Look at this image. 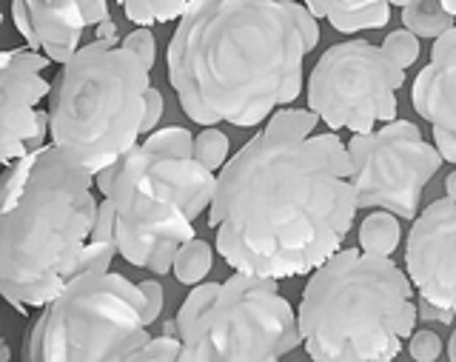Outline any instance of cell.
<instances>
[{
    "mask_svg": "<svg viewBox=\"0 0 456 362\" xmlns=\"http://www.w3.org/2000/svg\"><path fill=\"white\" fill-rule=\"evenodd\" d=\"M311 109H280L217 175L208 226L234 271L303 277L339 251L356 217L348 149Z\"/></svg>",
    "mask_w": 456,
    "mask_h": 362,
    "instance_id": "6da1fadb",
    "label": "cell"
},
{
    "mask_svg": "<svg viewBox=\"0 0 456 362\" xmlns=\"http://www.w3.org/2000/svg\"><path fill=\"white\" fill-rule=\"evenodd\" d=\"M320 23L303 0H194L168 43V83L197 126H260L303 92Z\"/></svg>",
    "mask_w": 456,
    "mask_h": 362,
    "instance_id": "7a4b0ae2",
    "label": "cell"
},
{
    "mask_svg": "<svg viewBox=\"0 0 456 362\" xmlns=\"http://www.w3.org/2000/svg\"><path fill=\"white\" fill-rule=\"evenodd\" d=\"M92 171L40 146L6 166L0 202V292L20 314L43 309L86 271H109L114 214L92 194Z\"/></svg>",
    "mask_w": 456,
    "mask_h": 362,
    "instance_id": "3957f363",
    "label": "cell"
},
{
    "mask_svg": "<svg viewBox=\"0 0 456 362\" xmlns=\"http://www.w3.org/2000/svg\"><path fill=\"white\" fill-rule=\"evenodd\" d=\"M94 185L111 206L118 254L163 277L194 240V220L211 206L217 175L197 160L189 128L168 126L100 171Z\"/></svg>",
    "mask_w": 456,
    "mask_h": 362,
    "instance_id": "277c9868",
    "label": "cell"
},
{
    "mask_svg": "<svg viewBox=\"0 0 456 362\" xmlns=\"http://www.w3.org/2000/svg\"><path fill=\"white\" fill-rule=\"evenodd\" d=\"M151 66L111 37L80 46L61 66L49 95V135L97 177L151 135L163 118V95Z\"/></svg>",
    "mask_w": 456,
    "mask_h": 362,
    "instance_id": "5b68a950",
    "label": "cell"
},
{
    "mask_svg": "<svg viewBox=\"0 0 456 362\" xmlns=\"http://www.w3.org/2000/svg\"><path fill=\"white\" fill-rule=\"evenodd\" d=\"M417 320L408 274L360 249H339L314 268L297 311L311 359H394Z\"/></svg>",
    "mask_w": 456,
    "mask_h": 362,
    "instance_id": "8992f818",
    "label": "cell"
},
{
    "mask_svg": "<svg viewBox=\"0 0 456 362\" xmlns=\"http://www.w3.org/2000/svg\"><path fill=\"white\" fill-rule=\"evenodd\" d=\"M175 323L185 362H268L303 345L277 280L242 271L225 283H197Z\"/></svg>",
    "mask_w": 456,
    "mask_h": 362,
    "instance_id": "52a82bcc",
    "label": "cell"
},
{
    "mask_svg": "<svg viewBox=\"0 0 456 362\" xmlns=\"http://www.w3.org/2000/svg\"><path fill=\"white\" fill-rule=\"evenodd\" d=\"M142 288L114 271H86L71 280L28 331L26 362H118L151 337Z\"/></svg>",
    "mask_w": 456,
    "mask_h": 362,
    "instance_id": "ba28073f",
    "label": "cell"
},
{
    "mask_svg": "<svg viewBox=\"0 0 456 362\" xmlns=\"http://www.w3.org/2000/svg\"><path fill=\"white\" fill-rule=\"evenodd\" d=\"M405 69L368 40H348L328 49L308 78V109L331 128L354 135L374 132L377 123L396 120V89Z\"/></svg>",
    "mask_w": 456,
    "mask_h": 362,
    "instance_id": "9c48e42d",
    "label": "cell"
},
{
    "mask_svg": "<svg viewBox=\"0 0 456 362\" xmlns=\"http://www.w3.org/2000/svg\"><path fill=\"white\" fill-rule=\"evenodd\" d=\"M346 149L354 169L356 206L417 220L425 185L442 166L439 149L422 137L419 126L391 120L377 132L354 135Z\"/></svg>",
    "mask_w": 456,
    "mask_h": 362,
    "instance_id": "30bf717a",
    "label": "cell"
},
{
    "mask_svg": "<svg viewBox=\"0 0 456 362\" xmlns=\"http://www.w3.org/2000/svg\"><path fill=\"white\" fill-rule=\"evenodd\" d=\"M411 285L422 297L425 320L456 317V200H434L417 214L405 245Z\"/></svg>",
    "mask_w": 456,
    "mask_h": 362,
    "instance_id": "8fae6325",
    "label": "cell"
},
{
    "mask_svg": "<svg viewBox=\"0 0 456 362\" xmlns=\"http://www.w3.org/2000/svg\"><path fill=\"white\" fill-rule=\"evenodd\" d=\"M52 57L35 49H6L0 57V163L12 166L28 152L46 146L49 111L40 100L52 95L43 71Z\"/></svg>",
    "mask_w": 456,
    "mask_h": 362,
    "instance_id": "7c38bea8",
    "label": "cell"
},
{
    "mask_svg": "<svg viewBox=\"0 0 456 362\" xmlns=\"http://www.w3.org/2000/svg\"><path fill=\"white\" fill-rule=\"evenodd\" d=\"M12 18L28 49L66 63L80 49L86 29L111 18L109 0H12Z\"/></svg>",
    "mask_w": 456,
    "mask_h": 362,
    "instance_id": "4fadbf2b",
    "label": "cell"
},
{
    "mask_svg": "<svg viewBox=\"0 0 456 362\" xmlns=\"http://www.w3.org/2000/svg\"><path fill=\"white\" fill-rule=\"evenodd\" d=\"M411 103L431 123L442 160L456 163V26L434 40L431 61L411 86Z\"/></svg>",
    "mask_w": 456,
    "mask_h": 362,
    "instance_id": "5bb4252c",
    "label": "cell"
},
{
    "mask_svg": "<svg viewBox=\"0 0 456 362\" xmlns=\"http://www.w3.org/2000/svg\"><path fill=\"white\" fill-rule=\"evenodd\" d=\"M314 18L331 23L337 32L354 35L362 29H382L391 21L394 6H405L408 0H303Z\"/></svg>",
    "mask_w": 456,
    "mask_h": 362,
    "instance_id": "9a60e30c",
    "label": "cell"
},
{
    "mask_svg": "<svg viewBox=\"0 0 456 362\" xmlns=\"http://www.w3.org/2000/svg\"><path fill=\"white\" fill-rule=\"evenodd\" d=\"M403 23L417 37H442L456 26V18L442 6V0H408L403 6Z\"/></svg>",
    "mask_w": 456,
    "mask_h": 362,
    "instance_id": "2e32d148",
    "label": "cell"
},
{
    "mask_svg": "<svg viewBox=\"0 0 456 362\" xmlns=\"http://www.w3.org/2000/svg\"><path fill=\"white\" fill-rule=\"evenodd\" d=\"M399 220L396 214L391 211H374L368 214L362 226H360V249L368 254H382V257H391L399 245Z\"/></svg>",
    "mask_w": 456,
    "mask_h": 362,
    "instance_id": "e0dca14e",
    "label": "cell"
},
{
    "mask_svg": "<svg viewBox=\"0 0 456 362\" xmlns=\"http://www.w3.org/2000/svg\"><path fill=\"white\" fill-rule=\"evenodd\" d=\"M134 26H154L183 18L194 0H118Z\"/></svg>",
    "mask_w": 456,
    "mask_h": 362,
    "instance_id": "ac0fdd59",
    "label": "cell"
},
{
    "mask_svg": "<svg viewBox=\"0 0 456 362\" xmlns=\"http://www.w3.org/2000/svg\"><path fill=\"white\" fill-rule=\"evenodd\" d=\"M211 266H214L211 245L206 240H197L194 237V240H189L177 251L171 271H175L177 283H183V285H197V283H203L208 277Z\"/></svg>",
    "mask_w": 456,
    "mask_h": 362,
    "instance_id": "d6986e66",
    "label": "cell"
},
{
    "mask_svg": "<svg viewBox=\"0 0 456 362\" xmlns=\"http://www.w3.org/2000/svg\"><path fill=\"white\" fill-rule=\"evenodd\" d=\"M194 154L200 163H206L211 171H220L228 160V137L214 126H203V132L194 137Z\"/></svg>",
    "mask_w": 456,
    "mask_h": 362,
    "instance_id": "ffe728a7",
    "label": "cell"
},
{
    "mask_svg": "<svg viewBox=\"0 0 456 362\" xmlns=\"http://www.w3.org/2000/svg\"><path fill=\"white\" fill-rule=\"evenodd\" d=\"M382 49L388 52V57L396 63V66H413L419 61V37L417 35H411L408 29H399V32H391L388 37L382 40Z\"/></svg>",
    "mask_w": 456,
    "mask_h": 362,
    "instance_id": "44dd1931",
    "label": "cell"
},
{
    "mask_svg": "<svg viewBox=\"0 0 456 362\" xmlns=\"http://www.w3.org/2000/svg\"><path fill=\"white\" fill-rule=\"evenodd\" d=\"M180 351H183V342L180 337L175 340L171 334H163V337H151L142 349L134 354V359H180Z\"/></svg>",
    "mask_w": 456,
    "mask_h": 362,
    "instance_id": "7402d4cb",
    "label": "cell"
},
{
    "mask_svg": "<svg viewBox=\"0 0 456 362\" xmlns=\"http://www.w3.org/2000/svg\"><path fill=\"white\" fill-rule=\"evenodd\" d=\"M123 46L132 49L140 57V61H146L149 66H154V61H157V43H154V35L149 32V26H137L132 35H126Z\"/></svg>",
    "mask_w": 456,
    "mask_h": 362,
    "instance_id": "603a6c76",
    "label": "cell"
},
{
    "mask_svg": "<svg viewBox=\"0 0 456 362\" xmlns=\"http://www.w3.org/2000/svg\"><path fill=\"white\" fill-rule=\"evenodd\" d=\"M442 354V340L434 334V331H417L411 337V357L419 362H434Z\"/></svg>",
    "mask_w": 456,
    "mask_h": 362,
    "instance_id": "cb8c5ba5",
    "label": "cell"
},
{
    "mask_svg": "<svg viewBox=\"0 0 456 362\" xmlns=\"http://www.w3.org/2000/svg\"><path fill=\"white\" fill-rule=\"evenodd\" d=\"M142 288V297H146V325L160 320V311H163V285L157 280H146L140 283Z\"/></svg>",
    "mask_w": 456,
    "mask_h": 362,
    "instance_id": "d4e9b609",
    "label": "cell"
},
{
    "mask_svg": "<svg viewBox=\"0 0 456 362\" xmlns=\"http://www.w3.org/2000/svg\"><path fill=\"white\" fill-rule=\"evenodd\" d=\"M445 192H448L451 200H456V171H451V175H448V180H445Z\"/></svg>",
    "mask_w": 456,
    "mask_h": 362,
    "instance_id": "484cf974",
    "label": "cell"
},
{
    "mask_svg": "<svg viewBox=\"0 0 456 362\" xmlns=\"http://www.w3.org/2000/svg\"><path fill=\"white\" fill-rule=\"evenodd\" d=\"M448 357L456 362V328H453V334H451V340H448Z\"/></svg>",
    "mask_w": 456,
    "mask_h": 362,
    "instance_id": "4316f807",
    "label": "cell"
},
{
    "mask_svg": "<svg viewBox=\"0 0 456 362\" xmlns=\"http://www.w3.org/2000/svg\"><path fill=\"white\" fill-rule=\"evenodd\" d=\"M442 6H445L453 14V18H456V0H442Z\"/></svg>",
    "mask_w": 456,
    "mask_h": 362,
    "instance_id": "83f0119b",
    "label": "cell"
}]
</instances>
